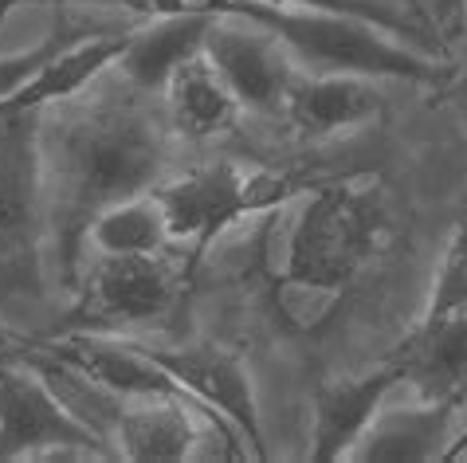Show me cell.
Segmentation results:
<instances>
[{"label": "cell", "instance_id": "obj_17", "mask_svg": "<svg viewBox=\"0 0 467 463\" xmlns=\"http://www.w3.org/2000/svg\"><path fill=\"white\" fill-rule=\"evenodd\" d=\"M87 243L102 255H161L173 243L170 221L153 192H138L130 201L110 204L95 216Z\"/></svg>", "mask_w": 467, "mask_h": 463}, {"label": "cell", "instance_id": "obj_13", "mask_svg": "<svg viewBox=\"0 0 467 463\" xmlns=\"http://www.w3.org/2000/svg\"><path fill=\"white\" fill-rule=\"evenodd\" d=\"M393 362L420 401H467V314L440 323H417V330L397 345Z\"/></svg>", "mask_w": 467, "mask_h": 463}, {"label": "cell", "instance_id": "obj_9", "mask_svg": "<svg viewBox=\"0 0 467 463\" xmlns=\"http://www.w3.org/2000/svg\"><path fill=\"white\" fill-rule=\"evenodd\" d=\"M204 56H209L220 79L228 83V91L236 95L240 110L252 114L283 110V98H287L298 75V59L291 56V47L271 32L255 28V24L244 28V20L216 16L209 36H204Z\"/></svg>", "mask_w": 467, "mask_h": 463}, {"label": "cell", "instance_id": "obj_4", "mask_svg": "<svg viewBox=\"0 0 467 463\" xmlns=\"http://www.w3.org/2000/svg\"><path fill=\"white\" fill-rule=\"evenodd\" d=\"M40 114H0V311L40 306L47 299Z\"/></svg>", "mask_w": 467, "mask_h": 463}, {"label": "cell", "instance_id": "obj_25", "mask_svg": "<svg viewBox=\"0 0 467 463\" xmlns=\"http://www.w3.org/2000/svg\"><path fill=\"white\" fill-rule=\"evenodd\" d=\"M463 91H467V79H463Z\"/></svg>", "mask_w": 467, "mask_h": 463}, {"label": "cell", "instance_id": "obj_24", "mask_svg": "<svg viewBox=\"0 0 467 463\" xmlns=\"http://www.w3.org/2000/svg\"><path fill=\"white\" fill-rule=\"evenodd\" d=\"M16 5L20 0H0V32H5V24H8L12 12H16Z\"/></svg>", "mask_w": 467, "mask_h": 463}, {"label": "cell", "instance_id": "obj_11", "mask_svg": "<svg viewBox=\"0 0 467 463\" xmlns=\"http://www.w3.org/2000/svg\"><path fill=\"white\" fill-rule=\"evenodd\" d=\"M405 381L397 362H389L373 373L346 381H327L315 389V436H310V459L315 463H338L349 459L358 440L378 417L385 396Z\"/></svg>", "mask_w": 467, "mask_h": 463}, {"label": "cell", "instance_id": "obj_5", "mask_svg": "<svg viewBox=\"0 0 467 463\" xmlns=\"http://www.w3.org/2000/svg\"><path fill=\"white\" fill-rule=\"evenodd\" d=\"M153 362L192 396L197 413L216 424V436L224 444L228 459H267L264 424H259V405L252 389V373L240 354L224 345L201 342V345H146L138 342Z\"/></svg>", "mask_w": 467, "mask_h": 463}, {"label": "cell", "instance_id": "obj_8", "mask_svg": "<svg viewBox=\"0 0 467 463\" xmlns=\"http://www.w3.org/2000/svg\"><path fill=\"white\" fill-rule=\"evenodd\" d=\"M150 192L161 201V212L170 221V236L181 243H192V255L185 263L189 275L204 260V252H209V243L220 232L244 221V216H252L248 173L232 158H209L185 170L181 177H173V181H158Z\"/></svg>", "mask_w": 467, "mask_h": 463}, {"label": "cell", "instance_id": "obj_1", "mask_svg": "<svg viewBox=\"0 0 467 463\" xmlns=\"http://www.w3.org/2000/svg\"><path fill=\"white\" fill-rule=\"evenodd\" d=\"M170 114L122 79L87 98L51 102L40 114L44 212L59 283L79 291V263L99 212L150 192L170 161Z\"/></svg>", "mask_w": 467, "mask_h": 463}, {"label": "cell", "instance_id": "obj_14", "mask_svg": "<svg viewBox=\"0 0 467 463\" xmlns=\"http://www.w3.org/2000/svg\"><path fill=\"white\" fill-rule=\"evenodd\" d=\"M201 417L185 396H134L122 408L114 448L130 463H181L192 456Z\"/></svg>", "mask_w": 467, "mask_h": 463}, {"label": "cell", "instance_id": "obj_18", "mask_svg": "<svg viewBox=\"0 0 467 463\" xmlns=\"http://www.w3.org/2000/svg\"><path fill=\"white\" fill-rule=\"evenodd\" d=\"M451 314H467V221L451 228V236L444 243L420 323H440V318H451Z\"/></svg>", "mask_w": 467, "mask_h": 463}, {"label": "cell", "instance_id": "obj_6", "mask_svg": "<svg viewBox=\"0 0 467 463\" xmlns=\"http://www.w3.org/2000/svg\"><path fill=\"white\" fill-rule=\"evenodd\" d=\"M185 279L189 272H173L165 252L161 255H102L87 279L79 303L47 334H67V330L114 334L126 326H150L173 311Z\"/></svg>", "mask_w": 467, "mask_h": 463}, {"label": "cell", "instance_id": "obj_20", "mask_svg": "<svg viewBox=\"0 0 467 463\" xmlns=\"http://www.w3.org/2000/svg\"><path fill=\"white\" fill-rule=\"evenodd\" d=\"M432 32H436V40L451 47L460 40V36L467 32V0H432Z\"/></svg>", "mask_w": 467, "mask_h": 463}, {"label": "cell", "instance_id": "obj_19", "mask_svg": "<svg viewBox=\"0 0 467 463\" xmlns=\"http://www.w3.org/2000/svg\"><path fill=\"white\" fill-rule=\"evenodd\" d=\"M75 40H83V36L75 32V28H56L44 44H36V47H28V51H20V56H5V59H0V98L16 91L24 79H32V75L40 71L44 63L56 56V51H63V47L75 44Z\"/></svg>", "mask_w": 467, "mask_h": 463}, {"label": "cell", "instance_id": "obj_10", "mask_svg": "<svg viewBox=\"0 0 467 463\" xmlns=\"http://www.w3.org/2000/svg\"><path fill=\"white\" fill-rule=\"evenodd\" d=\"M381 110L385 95L369 75H295L291 91L283 98V118L303 141L349 134L358 126L381 118Z\"/></svg>", "mask_w": 467, "mask_h": 463}, {"label": "cell", "instance_id": "obj_23", "mask_svg": "<svg viewBox=\"0 0 467 463\" xmlns=\"http://www.w3.org/2000/svg\"><path fill=\"white\" fill-rule=\"evenodd\" d=\"M44 5H126V0H44Z\"/></svg>", "mask_w": 467, "mask_h": 463}, {"label": "cell", "instance_id": "obj_16", "mask_svg": "<svg viewBox=\"0 0 467 463\" xmlns=\"http://www.w3.org/2000/svg\"><path fill=\"white\" fill-rule=\"evenodd\" d=\"M165 114H170L173 134L189 141H209L216 134L232 130L240 114L236 95L228 91V83L216 75L209 56H192L173 71V79L165 83Z\"/></svg>", "mask_w": 467, "mask_h": 463}, {"label": "cell", "instance_id": "obj_3", "mask_svg": "<svg viewBox=\"0 0 467 463\" xmlns=\"http://www.w3.org/2000/svg\"><path fill=\"white\" fill-rule=\"evenodd\" d=\"M385 240L389 212L381 189L330 177L306 197L291 228L283 283L315 294H342L381 255Z\"/></svg>", "mask_w": 467, "mask_h": 463}, {"label": "cell", "instance_id": "obj_15", "mask_svg": "<svg viewBox=\"0 0 467 463\" xmlns=\"http://www.w3.org/2000/svg\"><path fill=\"white\" fill-rule=\"evenodd\" d=\"M213 24L216 16H204V12L153 16L150 28L130 32V44L114 67L122 71V79L141 87V91L161 95L181 63H189L192 56L204 51V36H209Z\"/></svg>", "mask_w": 467, "mask_h": 463}, {"label": "cell", "instance_id": "obj_21", "mask_svg": "<svg viewBox=\"0 0 467 463\" xmlns=\"http://www.w3.org/2000/svg\"><path fill=\"white\" fill-rule=\"evenodd\" d=\"M467 456V428L460 436H451V444H448V452H444V463H456Z\"/></svg>", "mask_w": 467, "mask_h": 463}, {"label": "cell", "instance_id": "obj_7", "mask_svg": "<svg viewBox=\"0 0 467 463\" xmlns=\"http://www.w3.org/2000/svg\"><path fill=\"white\" fill-rule=\"evenodd\" d=\"M51 448H79L95 459H122L119 448L83 428L28 365L0 357V463L40 459Z\"/></svg>", "mask_w": 467, "mask_h": 463}, {"label": "cell", "instance_id": "obj_22", "mask_svg": "<svg viewBox=\"0 0 467 463\" xmlns=\"http://www.w3.org/2000/svg\"><path fill=\"white\" fill-rule=\"evenodd\" d=\"M400 8H405V12H409V16H412V20H420V24H424V28H432V16H428V8L420 5V0H400Z\"/></svg>", "mask_w": 467, "mask_h": 463}, {"label": "cell", "instance_id": "obj_2", "mask_svg": "<svg viewBox=\"0 0 467 463\" xmlns=\"http://www.w3.org/2000/svg\"><path fill=\"white\" fill-rule=\"evenodd\" d=\"M126 8L146 16H177V12H204V16L244 20L271 32L291 47L298 63L322 75H369V79H405L417 87H440L444 71L424 51L389 40V32L366 20L338 16L318 8H287L271 0H126Z\"/></svg>", "mask_w": 467, "mask_h": 463}, {"label": "cell", "instance_id": "obj_26", "mask_svg": "<svg viewBox=\"0 0 467 463\" xmlns=\"http://www.w3.org/2000/svg\"><path fill=\"white\" fill-rule=\"evenodd\" d=\"M463 459H467V456H463Z\"/></svg>", "mask_w": 467, "mask_h": 463}, {"label": "cell", "instance_id": "obj_12", "mask_svg": "<svg viewBox=\"0 0 467 463\" xmlns=\"http://www.w3.org/2000/svg\"><path fill=\"white\" fill-rule=\"evenodd\" d=\"M456 401H420L400 408H378V417L349 452L358 463H432L444 459L451 428L460 417Z\"/></svg>", "mask_w": 467, "mask_h": 463}]
</instances>
